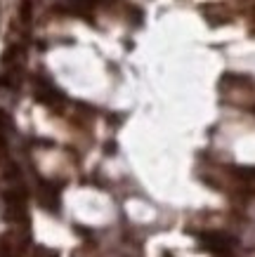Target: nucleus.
<instances>
[{
	"label": "nucleus",
	"mask_w": 255,
	"mask_h": 257,
	"mask_svg": "<svg viewBox=\"0 0 255 257\" xmlns=\"http://www.w3.org/2000/svg\"><path fill=\"white\" fill-rule=\"evenodd\" d=\"M201 245L210 252H217V255H232L236 248V238L227 234H206L201 236Z\"/></svg>",
	"instance_id": "nucleus-1"
},
{
	"label": "nucleus",
	"mask_w": 255,
	"mask_h": 257,
	"mask_svg": "<svg viewBox=\"0 0 255 257\" xmlns=\"http://www.w3.org/2000/svg\"><path fill=\"white\" fill-rule=\"evenodd\" d=\"M203 15L208 17L210 24H224V22H229V12H227L222 5H210V8H203Z\"/></svg>",
	"instance_id": "nucleus-3"
},
{
	"label": "nucleus",
	"mask_w": 255,
	"mask_h": 257,
	"mask_svg": "<svg viewBox=\"0 0 255 257\" xmlns=\"http://www.w3.org/2000/svg\"><path fill=\"white\" fill-rule=\"evenodd\" d=\"M36 97L40 101H45V104H57V101H62V92L52 85V83H47V80H38V85H36Z\"/></svg>",
	"instance_id": "nucleus-2"
},
{
	"label": "nucleus",
	"mask_w": 255,
	"mask_h": 257,
	"mask_svg": "<svg viewBox=\"0 0 255 257\" xmlns=\"http://www.w3.org/2000/svg\"><path fill=\"white\" fill-rule=\"evenodd\" d=\"M0 130H12V118L5 111H0Z\"/></svg>",
	"instance_id": "nucleus-4"
}]
</instances>
